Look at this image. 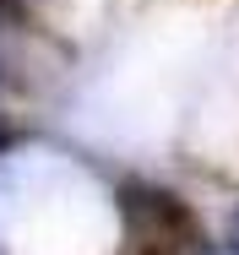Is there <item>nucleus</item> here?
Returning a JSON list of instances; mask_svg holds the SVG:
<instances>
[{"label":"nucleus","mask_w":239,"mask_h":255,"mask_svg":"<svg viewBox=\"0 0 239 255\" xmlns=\"http://www.w3.org/2000/svg\"><path fill=\"white\" fill-rule=\"evenodd\" d=\"M234 250H239V228H234Z\"/></svg>","instance_id":"1"},{"label":"nucleus","mask_w":239,"mask_h":255,"mask_svg":"<svg viewBox=\"0 0 239 255\" xmlns=\"http://www.w3.org/2000/svg\"><path fill=\"white\" fill-rule=\"evenodd\" d=\"M234 255H239V250H234Z\"/></svg>","instance_id":"2"}]
</instances>
